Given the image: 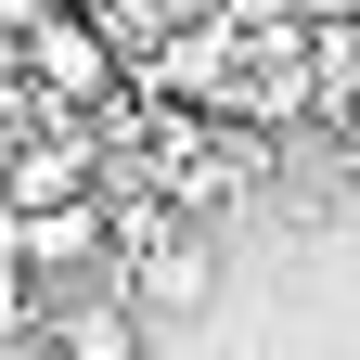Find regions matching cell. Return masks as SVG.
I'll return each mask as SVG.
<instances>
[{"label": "cell", "instance_id": "cell-5", "mask_svg": "<svg viewBox=\"0 0 360 360\" xmlns=\"http://www.w3.org/2000/svg\"><path fill=\"white\" fill-rule=\"evenodd\" d=\"M296 13H309V26H360V0H296Z\"/></svg>", "mask_w": 360, "mask_h": 360}, {"label": "cell", "instance_id": "cell-2", "mask_svg": "<svg viewBox=\"0 0 360 360\" xmlns=\"http://www.w3.org/2000/svg\"><path fill=\"white\" fill-rule=\"evenodd\" d=\"M129 296H142L155 322H193V309L219 296V232H206V219H180L167 245H142V257H129Z\"/></svg>", "mask_w": 360, "mask_h": 360}, {"label": "cell", "instance_id": "cell-1", "mask_svg": "<svg viewBox=\"0 0 360 360\" xmlns=\"http://www.w3.org/2000/svg\"><path fill=\"white\" fill-rule=\"evenodd\" d=\"M13 52H26V77L52 90V103H116V90H129V52H116V26L90 13V0L39 13V26L13 39Z\"/></svg>", "mask_w": 360, "mask_h": 360}, {"label": "cell", "instance_id": "cell-3", "mask_svg": "<svg viewBox=\"0 0 360 360\" xmlns=\"http://www.w3.org/2000/svg\"><path fill=\"white\" fill-rule=\"evenodd\" d=\"M39 347H52V360H155V335H142V296H129V283H90V296H65L52 322H39Z\"/></svg>", "mask_w": 360, "mask_h": 360}, {"label": "cell", "instance_id": "cell-4", "mask_svg": "<svg viewBox=\"0 0 360 360\" xmlns=\"http://www.w3.org/2000/svg\"><path fill=\"white\" fill-rule=\"evenodd\" d=\"M39 13H65V0H0V39H26Z\"/></svg>", "mask_w": 360, "mask_h": 360}]
</instances>
